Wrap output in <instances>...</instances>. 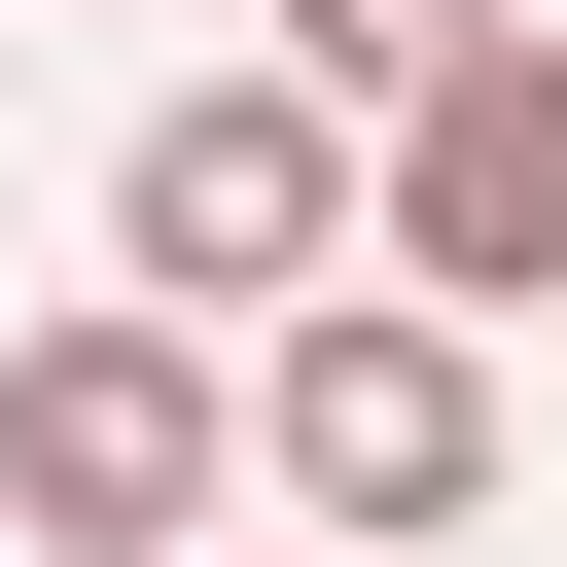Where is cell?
Masks as SVG:
<instances>
[{
  "instance_id": "cell-1",
  "label": "cell",
  "mask_w": 567,
  "mask_h": 567,
  "mask_svg": "<svg viewBox=\"0 0 567 567\" xmlns=\"http://www.w3.org/2000/svg\"><path fill=\"white\" fill-rule=\"evenodd\" d=\"M0 532H35V567H213V532H248V319H177V284L35 319V354H0Z\"/></svg>"
},
{
  "instance_id": "cell-2",
  "label": "cell",
  "mask_w": 567,
  "mask_h": 567,
  "mask_svg": "<svg viewBox=\"0 0 567 567\" xmlns=\"http://www.w3.org/2000/svg\"><path fill=\"white\" fill-rule=\"evenodd\" d=\"M390 248V142H354V71L284 35V71H177L142 142H106V284H177V319H319Z\"/></svg>"
},
{
  "instance_id": "cell-3",
  "label": "cell",
  "mask_w": 567,
  "mask_h": 567,
  "mask_svg": "<svg viewBox=\"0 0 567 567\" xmlns=\"http://www.w3.org/2000/svg\"><path fill=\"white\" fill-rule=\"evenodd\" d=\"M248 496L425 567V532L496 496V319H461V284H390V248H354L319 319H248Z\"/></svg>"
},
{
  "instance_id": "cell-4",
  "label": "cell",
  "mask_w": 567,
  "mask_h": 567,
  "mask_svg": "<svg viewBox=\"0 0 567 567\" xmlns=\"http://www.w3.org/2000/svg\"><path fill=\"white\" fill-rule=\"evenodd\" d=\"M390 284L567 319V0H496L461 71H390Z\"/></svg>"
},
{
  "instance_id": "cell-5",
  "label": "cell",
  "mask_w": 567,
  "mask_h": 567,
  "mask_svg": "<svg viewBox=\"0 0 567 567\" xmlns=\"http://www.w3.org/2000/svg\"><path fill=\"white\" fill-rule=\"evenodd\" d=\"M284 35H319V71H354V106H390V71H461V35H496V0H284Z\"/></svg>"
},
{
  "instance_id": "cell-6",
  "label": "cell",
  "mask_w": 567,
  "mask_h": 567,
  "mask_svg": "<svg viewBox=\"0 0 567 567\" xmlns=\"http://www.w3.org/2000/svg\"><path fill=\"white\" fill-rule=\"evenodd\" d=\"M319 567H390V532H319Z\"/></svg>"
}]
</instances>
